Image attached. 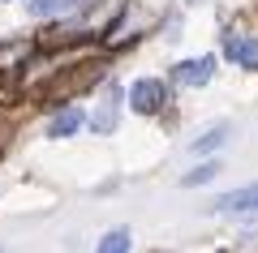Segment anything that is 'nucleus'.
<instances>
[{"instance_id":"6e6552de","label":"nucleus","mask_w":258,"mask_h":253,"mask_svg":"<svg viewBox=\"0 0 258 253\" xmlns=\"http://www.w3.org/2000/svg\"><path fill=\"white\" fill-rule=\"evenodd\" d=\"M215 176H220V163H215V159H203L194 172H185V176H181V185H185V189H198V185H211Z\"/></svg>"},{"instance_id":"20e7f679","label":"nucleus","mask_w":258,"mask_h":253,"mask_svg":"<svg viewBox=\"0 0 258 253\" xmlns=\"http://www.w3.org/2000/svg\"><path fill=\"white\" fill-rule=\"evenodd\" d=\"M215 210H220V215H249V210H254L258 215V181L245 185V189H232V193H224V198H215Z\"/></svg>"},{"instance_id":"7ed1b4c3","label":"nucleus","mask_w":258,"mask_h":253,"mask_svg":"<svg viewBox=\"0 0 258 253\" xmlns=\"http://www.w3.org/2000/svg\"><path fill=\"white\" fill-rule=\"evenodd\" d=\"M215 73V56H198V60H181L172 69V81L176 86H207Z\"/></svg>"},{"instance_id":"39448f33","label":"nucleus","mask_w":258,"mask_h":253,"mask_svg":"<svg viewBox=\"0 0 258 253\" xmlns=\"http://www.w3.org/2000/svg\"><path fill=\"white\" fill-rule=\"evenodd\" d=\"M228 133H232L228 125H211V129H203V133L189 142V150H194V154H215L224 142H228Z\"/></svg>"},{"instance_id":"f257e3e1","label":"nucleus","mask_w":258,"mask_h":253,"mask_svg":"<svg viewBox=\"0 0 258 253\" xmlns=\"http://www.w3.org/2000/svg\"><path fill=\"white\" fill-rule=\"evenodd\" d=\"M164 103H168V86L159 77H138L129 86V108L138 116H155V112H164Z\"/></svg>"},{"instance_id":"f03ea898","label":"nucleus","mask_w":258,"mask_h":253,"mask_svg":"<svg viewBox=\"0 0 258 253\" xmlns=\"http://www.w3.org/2000/svg\"><path fill=\"white\" fill-rule=\"evenodd\" d=\"M224 56H228L232 64H241V69L254 73L258 69V39L254 35H224Z\"/></svg>"},{"instance_id":"423d86ee","label":"nucleus","mask_w":258,"mask_h":253,"mask_svg":"<svg viewBox=\"0 0 258 253\" xmlns=\"http://www.w3.org/2000/svg\"><path fill=\"white\" fill-rule=\"evenodd\" d=\"M74 9H82V0H26L30 18H60V13H74Z\"/></svg>"},{"instance_id":"1a4fd4ad","label":"nucleus","mask_w":258,"mask_h":253,"mask_svg":"<svg viewBox=\"0 0 258 253\" xmlns=\"http://www.w3.org/2000/svg\"><path fill=\"white\" fill-rule=\"evenodd\" d=\"M129 249H134V232L129 227H112L99 240V253H129Z\"/></svg>"},{"instance_id":"0eeeda50","label":"nucleus","mask_w":258,"mask_h":253,"mask_svg":"<svg viewBox=\"0 0 258 253\" xmlns=\"http://www.w3.org/2000/svg\"><path fill=\"white\" fill-rule=\"evenodd\" d=\"M78 129H82V112L78 108H64L52 116V125H47V137H74Z\"/></svg>"}]
</instances>
